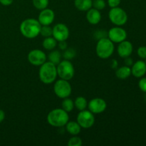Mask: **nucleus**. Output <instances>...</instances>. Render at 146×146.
I'll return each mask as SVG.
<instances>
[{
	"instance_id": "obj_6",
	"label": "nucleus",
	"mask_w": 146,
	"mask_h": 146,
	"mask_svg": "<svg viewBox=\"0 0 146 146\" xmlns=\"http://www.w3.org/2000/svg\"><path fill=\"white\" fill-rule=\"evenodd\" d=\"M108 17L111 22L118 27L124 25L128 21L127 13L125 10L118 7L111 9L108 13Z\"/></svg>"
},
{
	"instance_id": "obj_20",
	"label": "nucleus",
	"mask_w": 146,
	"mask_h": 146,
	"mask_svg": "<svg viewBox=\"0 0 146 146\" xmlns=\"http://www.w3.org/2000/svg\"><path fill=\"white\" fill-rule=\"evenodd\" d=\"M61 56L62 54H61L59 51L58 50H51V52L48 54L47 58L48 59V61L53 63L56 66L58 65L61 61Z\"/></svg>"
},
{
	"instance_id": "obj_36",
	"label": "nucleus",
	"mask_w": 146,
	"mask_h": 146,
	"mask_svg": "<svg viewBox=\"0 0 146 146\" xmlns=\"http://www.w3.org/2000/svg\"><path fill=\"white\" fill-rule=\"evenodd\" d=\"M14 0H0V3L4 6H9L13 3Z\"/></svg>"
},
{
	"instance_id": "obj_1",
	"label": "nucleus",
	"mask_w": 146,
	"mask_h": 146,
	"mask_svg": "<svg viewBox=\"0 0 146 146\" xmlns=\"http://www.w3.org/2000/svg\"><path fill=\"white\" fill-rule=\"evenodd\" d=\"M41 25L39 21L35 19H27L21 23L19 30L25 38H34L40 34Z\"/></svg>"
},
{
	"instance_id": "obj_3",
	"label": "nucleus",
	"mask_w": 146,
	"mask_h": 146,
	"mask_svg": "<svg viewBox=\"0 0 146 146\" xmlns=\"http://www.w3.org/2000/svg\"><path fill=\"white\" fill-rule=\"evenodd\" d=\"M47 122L50 125L56 128L65 126L69 121L68 113L62 108H55L47 115Z\"/></svg>"
},
{
	"instance_id": "obj_24",
	"label": "nucleus",
	"mask_w": 146,
	"mask_h": 146,
	"mask_svg": "<svg viewBox=\"0 0 146 146\" xmlns=\"http://www.w3.org/2000/svg\"><path fill=\"white\" fill-rule=\"evenodd\" d=\"M34 7L36 9L43 10L47 8L49 3V0H32Z\"/></svg>"
},
{
	"instance_id": "obj_32",
	"label": "nucleus",
	"mask_w": 146,
	"mask_h": 146,
	"mask_svg": "<svg viewBox=\"0 0 146 146\" xmlns=\"http://www.w3.org/2000/svg\"><path fill=\"white\" fill-rule=\"evenodd\" d=\"M121 0H108V4L111 8H114L119 6Z\"/></svg>"
},
{
	"instance_id": "obj_35",
	"label": "nucleus",
	"mask_w": 146,
	"mask_h": 146,
	"mask_svg": "<svg viewBox=\"0 0 146 146\" xmlns=\"http://www.w3.org/2000/svg\"><path fill=\"white\" fill-rule=\"evenodd\" d=\"M111 68H113V69H117L118 68V63L116 59H113L112 61H111Z\"/></svg>"
},
{
	"instance_id": "obj_25",
	"label": "nucleus",
	"mask_w": 146,
	"mask_h": 146,
	"mask_svg": "<svg viewBox=\"0 0 146 146\" xmlns=\"http://www.w3.org/2000/svg\"><path fill=\"white\" fill-rule=\"evenodd\" d=\"M76 55V51L71 48H67L64 50V52L62 54V56L66 60H71L74 58Z\"/></svg>"
},
{
	"instance_id": "obj_19",
	"label": "nucleus",
	"mask_w": 146,
	"mask_h": 146,
	"mask_svg": "<svg viewBox=\"0 0 146 146\" xmlns=\"http://www.w3.org/2000/svg\"><path fill=\"white\" fill-rule=\"evenodd\" d=\"M131 75V68L127 66H123L118 68L115 71V76L119 79H126Z\"/></svg>"
},
{
	"instance_id": "obj_15",
	"label": "nucleus",
	"mask_w": 146,
	"mask_h": 146,
	"mask_svg": "<svg viewBox=\"0 0 146 146\" xmlns=\"http://www.w3.org/2000/svg\"><path fill=\"white\" fill-rule=\"evenodd\" d=\"M131 74L135 78H141L146 73V64L143 61H137L132 65Z\"/></svg>"
},
{
	"instance_id": "obj_31",
	"label": "nucleus",
	"mask_w": 146,
	"mask_h": 146,
	"mask_svg": "<svg viewBox=\"0 0 146 146\" xmlns=\"http://www.w3.org/2000/svg\"><path fill=\"white\" fill-rule=\"evenodd\" d=\"M106 31H104V30H98V31H96V33L94 34H95V36L96 38H97L98 40L101 39V38H105L106 35H108V33L107 34H106Z\"/></svg>"
},
{
	"instance_id": "obj_28",
	"label": "nucleus",
	"mask_w": 146,
	"mask_h": 146,
	"mask_svg": "<svg viewBox=\"0 0 146 146\" xmlns=\"http://www.w3.org/2000/svg\"><path fill=\"white\" fill-rule=\"evenodd\" d=\"M106 6V3L104 0H93L92 1V7L99 11L104 9Z\"/></svg>"
},
{
	"instance_id": "obj_26",
	"label": "nucleus",
	"mask_w": 146,
	"mask_h": 146,
	"mask_svg": "<svg viewBox=\"0 0 146 146\" xmlns=\"http://www.w3.org/2000/svg\"><path fill=\"white\" fill-rule=\"evenodd\" d=\"M53 32V29L51 27L48 26H41V30H40V34L42 36L45 37H49L52 36Z\"/></svg>"
},
{
	"instance_id": "obj_17",
	"label": "nucleus",
	"mask_w": 146,
	"mask_h": 146,
	"mask_svg": "<svg viewBox=\"0 0 146 146\" xmlns=\"http://www.w3.org/2000/svg\"><path fill=\"white\" fill-rule=\"evenodd\" d=\"M66 129L69 134L72 135H77L81 131V127L77 121H69L66 124Z\"/></svg>"
},
{
	"instance_id": "obj_27",
	"label": "nucleus",
	"mask_w": 146,
	"mask_h": 146,
	"mask_svg": "<svg viewBox=\"0 0 146 146\" xmlns=\"http://www.w3.org/2000/svg\"><path fill=\"white\" fill-rule=\"evenodd\" d=\"M82 140L77 135H73L68 142V146H81L82 145Z\"/></svg>"
},
{
	"instance_id": "obj_11",
	"label": "nucleus",
	"mask_w": 146,
	"mask_h": 146,
	"mask_svg": "<svg viewBox=\"0 0 146 146\" xmlns=\"http://www.w3.org/2000/svg\"><path fill=\"white\" fill-rule=\"evenodd\" d=\"M52 36L57 41H66L69 36V29L66 24H57L53 27Z\"/></svg>"
},
{
	"instance_id": "obj_13",
	"label": "nucleus",
	"mask_w": 146,
	"mask_h": 146,
	"mask_svg": "<svg viewBox=\"0 0 146 146\" xmlns=\"http://www.w3.org/2000/svg\"><path fill=\"white\" fill-rule=\"evenodd\" d=\"M54 19H55L54 11L51 9L46 8L41 10V12L38 17V21H39L41 26H50L54 22Z\"/></svg>"
},
{
	"instance_id": "obj_33",
	"label": "nucleus",
	"mask_w": 146,
	"mask_h": 146,
	"mask_svg": "<svg viewBox=\"0 0 146 146\" xmlns=\"http://www.w3.org/2000/svg\"><path fill=\"white\" fill-rule=\"evenodd\" d=\"M58 48H59V49L62 50V51H64V50H65L66 48H68V46H67V44L66 42V41H58Z\"/></svg>"
},
{
	"instance_id": "obj_16",
	"label": "nucleus",
	"mask_w": 146,
	"mask_h": 146,
	"mask_svg": "<svg viewBox=\"0 0 146 146\" xmlns=\"http://www.w3.org/2000/svg\"><path fill=\"white\" fill-rule=\"evenodd\" d=\"M86 19L89 24L92 25H96L101 20V12L96 9L91 8L87 11Z\"/></svg>"
},
{
	"instance_id": "obj_21",
	"label": "nucleus",
	"mask_w": 146,
	"mask_h": 146,
	"mask_svg": "<svg viewBox=\"0 0 146 146\" xmlns=\"http://www.w3.org/2000/svg\"><path fill=\"white\" fill-rule=\"evenodd\" d=\"M57 44H58V41L54 37L51 36L45 38L42 42L43 47L48 51H51V50L54 49L56 47Z\"/></svg>"
},
{
	"instance_id": "obj_14",
	"label": "nucleus",
	"mask_w": 146,
	"mask_h": 146,
	"mask_svg": "<svg viewBox=\"0 0 146 146\" xmlns=\"http://www.w3.org/2000/svg\"><path fill=\"white\" fill-rule=\"evenodd\" d=\"M133 50V44H131V42L126 40L119 43L117 48V51L119 56L123 58L130 56L132 54Z\"/></svg>"
},
{
	"instance_id": "obj_37",
	"label": "nucleus",
	"mask_w": 146,
	"mask_h": 146,
	"mask_svg": "<svg viewBox=\"0 0 146 146\" xmlns=\"http://www.w3.org/2000/svg\"><path fill=\"white\" fill-rule=\"evenodd\" d=\"M5 118V113H4V111L3 110L0 109V123L2 122L3 121Z\"/></svg>"
},
{
	"instance_id": "obj_8",
	"label": "nucleus",
	"mask_w": 146,
	"mask_h": 146,
	"mask_svg": "<svg viewBox=\"0 0 146 146\" xmlns=\"http://www.w3.org/2000/svg\"><path fill=\"white\" fill-rule=\"evenodd\" d=\"M77 122L81 128L88 129L91 128L95 123V117L94 114L90 111H81L77 115Z\"/></svg>"
},
{
	"instance_id": "obj_10",
	"label": "nucleus",
	"mask_w": 146,
	"mask_h": 146,
	"mask_svg": "<svg viewBox=\"0 0 146 146\" xmlns=\"http://www.w3.org/2000/svg\"><path fill=\"white\" fill-rule=\"evenodd\" d=\"M108 38L111 40L112 42L119 43L125 41L127 38V32L124 29L120 27H115L111 28L108 31Z\"/></svg>"
},
{
	"instance_id": "obj_9",
	"label": "nucleus",
	"mask_w": 146,
	"mask_h": 146,
	"mask_svg": "<svg viewBox=\"0 0 146 146\" xmlns=\"http://www.w3.org/2000/svg\"><path fill=\"white\" fill-rule=\"evenodd\" d=\"M27 58L29 63L36 66H40L46 61L47 56L45 53L40 49H33L29 51Z\"/></svg>"
},
{
	"instance_id": "obj_2",
	"label": "nucleus",
	"mask_w": 146,
	"mask_h": 146,
	"mask_svg": "<svg viewBox=\"0 0 146 146\" xmlns=\"http://www.w3.org/2000/svg\"><path fill=\"white\" fill-rule=\"evenodd\" d=\"M56 66L50 61H46L40 66L38 76L44 84H50L56 81L57 77Z\"/></svg>"
},
{
	"instance_id": "obj_4",
	"label": "nucleus",
	"mask_w": 146,
	"mask_h": 146,
	"mask_svg": "<svg viewBox=\"0 0 146 146\" xmlns=\"http://www.w3.org/2000/svg\"><path fill=\"white\" fill-rule=\"evenodd\" d=\"M115 49L113 42L108 38L105 37L98 41L96 46V52L97 56L102 59H106L113 55Z\"/></svg>"
},
{
	"instance_id": "obj_18",
	"label": "nucleus",
	"mask_w": 146,
	"mask_h": 146,
	"mask_svg": "<svg viewBox=\"0 0 146 146\" xmlns=\"http://www.w3.org/2000/svg\"><path fill=\"white\" fill-rule=\"evenodd\" d=\"M75 7L81 11H87L92 8V0H75Z\"/></svg>"
},
{
	"instance_id": "obj_30",
	"label": "nucleus",
	"mask_w": 146,
	"mask_h": 146,
	"mask_svg": "<svg viewBox=\"0 0 146 146\" xmlns=\"http://www.w3.org/2000/svg\"><path fill=\"white\" fill-rule=\"evenodd\" d=\"M138 86L143 92L146 93V78H142L138 82Z\"/></svg>"
},
{
	"instance_id": "obj_12",
	"label": "nucleus",
	"mask_w": 146,
	"mask_h": 146,
	"mask_svg": "<svg viewBox=\"0 0 146 146\" xmlns=\"http://www.w3.org/2000/svg\"><path fill=\"white\" fill-rule=\"evenodd\" d=\"M88 110L94 114H100L106 111L107 104L106 101L101 98H95L88 103Z\"/></svg>"
},
{
	"instance_id": "obj_34",
	"label": "nucleus",
	"mask_w": 146,
	"mask_h": 146,
	"mask_svg": "<svg viewBox=\"0 0 146 146\" xmlns=\"http://www.w3.org/2000/svg\"><path fill=\"white\" fill-rule=\"evenodd\" d=\"M124 62H125V66L130 67L133 64V60L131 57L128 56V57H126V58H125V61H124Z\"/></svg>"
},
{
	"instance_id": "obj_29",
	"label": "nucleus",
	"mask_w": 146,
	"mask_h": 146,
	"mask_svg": "<svg viewBox=\"0 0 146 146\" xmlns=\"http://www.w3.org/2000/svg\"><path fill=\"white\" fill-rule=\"evenodd\" d=\"M138 55L140 58H146V46H140L138 48Z\"/></svg>"
},
{
	"instance_id": "obj_38",
	"label": "nucleus",
	"mask_w": 146,
	"mask_h": 146,
	"mask_svg": "<svg viewBox=\"0 0 146 146\" xmlns=\"http://www.w3.org/2000/svg\"><path fill=\"white\" fill-rule=\"evenodd\" d=\"M145 99H146V96H145Z\"/></svg>"
},
{
	"instance_id": "obj_22",
	"label": "nucleus",
	"mask_w": 146,
	"mask_h": 146,
	"mask_svg": "<svg viewBox=\"0 0 146 146\" xmlns=\"http://www.w3.org/2000/svg\"><path fill=\"white\" fill-rule=\"evenodd\" d=\"M74 102V107L78 111H84L88 107V102L87 100L83 96H78L75 99Z\"/></svg>"
},
{
	"instance_id": "obj_7",
	"label": "nucleus",
	"mask_w": 146,
	"mask_h": 146,
	"mask_svg": "<svg viewBox=\"0 0 146 146\" xmlns=\"http://www.w3.org/2000/svg\"><path fill=\"white\" fill-rule=\"evenodd\" d=\"M54 91L57 97L64 99L71 96L72 88L68 81L60 78L59 80H57L54 84Z\"/></svg>"
},
{
	"instance_id": "obj_5",
	"label": "nucleus",
	"mask_w": 146,
	"mask_h": 146,
	"mask_svg": "<svg viewBox=\"0 0 146 146\" xmlns=\"http://www.w3.org/2000/svg\"><path fill=\"white\" fill-rule=\"evenodd\" d=\"M57 75L60 78L70 81L74 76L75 70L74 65L69 60L64 59L56 66Z\"/></svg>"
},
{
	"instance_id": "obj_23",
	"label": "nucleus",
	"mask_w": 146,
	"mask_h": 146,
	"mask_svg": "<svg viewBox=\"0 0 146 146\" xmlns=\"http://www.w3.org/2000/svg\"><path fill=\"white\" fill-rule=\"evenodd\" d=\"M61 106H62V109L64 110L66 112L69 113L72 111L74 108V102L68 97L65 98H64V101L61 103Z\"/></svg>"
},
{
	"instance_id": "obj_39",
	"label": "nucleus",
	"mask_w": 146,
	"mask_h": 146,
	"mask_svg": "<svg viewBox=\"0 0 146 146\" xmlns=\"http://www.w3.org/2000/svg\"><path fill=\"white\" fill-rule=\"evenodd\" d=\"M145 59H146V58H145ZM145 64H146V61H145Z\"/></svg>"
}]
</instances>
